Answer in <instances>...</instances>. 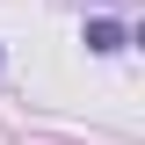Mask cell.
<instances>
[{"mask_svg":"<svg viewBox=\"0 0 145 145\" xmlns=\"http://www.w3.org/2000/svg\"><path fill=\"white\" fill-rule=\"evenodd\" d=\"M87 51L116 58V51H123V22H87Z\"/></svg>","mask_w":145,"mask_h":145,"instance_id":"cell-1","label":"cell"}]
</instances>
